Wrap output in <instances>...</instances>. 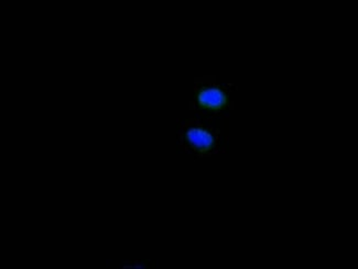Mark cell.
I'll list each match as a JSON object with an SVG mask.
<instances>
[{
	"label": "cell",
	"instance_id": "cell-1",
	"mask_svg": "<svg viewBox=\"0 0 358 269\" xmlns=\"http://www.w3.org/2000/svg\"><path fill=\"white\" fill-rule=\"evenodd\" d=\"M178 141L180 150L195 160L212 157L229 150V139L221 130L200 119L179 121Z\"/></svg>",
	"mask_w": 358,
	"mask_h": 269
},
{
	"label": "cell",
	"instance_id": "cell-2",
	"mask_svg": "<svg viewBox=\"0 0 358 269\" xmlns=\"http://www.w3.org/2000/svg\"><path fill=\"white\" fill-rule=\"evenodd\" d=\"M191 108L204 117H223L231 108V89L214 81V77L196 78Z\"/></svg>",
	"mask_w": 358,
	"mask_h": 269
}]
</instances>
